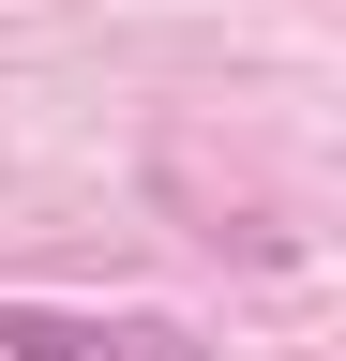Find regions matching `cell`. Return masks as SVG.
<instances>
[{
  "mask_svg": "<svg viewBox=\"0 0 346 361\" xmlns=\"http://www.w3.org/2000/svg\"><path fill=\"white\" fill-rule=\"evenodd\" d=\"M0 361H196L166 316H46V301H0Z\"/></svg>",
  "mask_w": 346,
  "mask_h": 361,
  "instance_id": "1",
  "label": "cell"
}]
</instances>
